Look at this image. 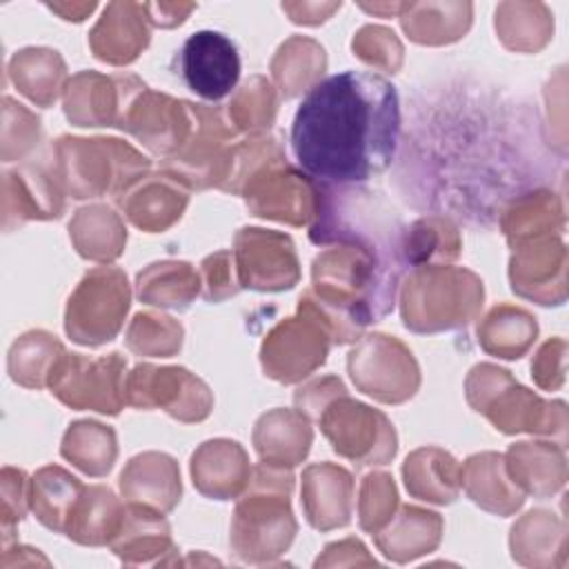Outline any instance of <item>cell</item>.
Returning a JSON list of instances; mask_svg holds the SVG:
<instances>
[{"label": "cell", "instance_id": "1", "mask_svg": "<svg viewBox=\"0 0 569 569\" xmlns=\"http://www.w3.org/2000/svg\"><path fill=\"white\" fill-rule=\"evenodd\" d=\"M398 136L396 87L371 71H340L307 91L289 140L309 178L322 184H353L391 164Z\"/></svg>", "mask_w": 569, "mask_h": 569}, {"label": "cell", "instance_id": "2", "mask_svg": "<svg viewBox=\"0 0 569 569\" xmlns=\"http://www.w3.org/2000/svg\"><path fill=\"white\" fill-rule=\"evenodd\" d=\"M338 378H322L296 393L300 411H309L333 449L358 465H385L396 453V433L389 420L356 400H349Z\"/></svg>", "mask_w": 569, "mask_h": 569}, {"label": "cell", "instance_id": "3", "mask_svg": "<svg viewBox=\"0 0 569 569\" xmlns=\"http://www.w3.org/2000/svg\"><path fill=\"white\" fill-rule=\"evenodd\" d=\"M293 478L284 467L258 465L253 471V485L240 500L233 520V547L242 558H251V551L267 556L280 553L293 538L296 522L289 509V493Z\"/></svg>", "mask_w": 569, "mask_h": 569}, {"label": "cell", "instance_id": "4", "mask_svg": "<svg viewBox=\"0 0 569 569\" xmlns=\"http://www.w3.org/2000/svg\"><path fill=\"white\" fill-rule=\"evenodd\" d=\"M482 305V282L465 269H418L402 291V320L413 331L467 325Z\"/></svg>", "mask_w": 569, "mask_h": 569}, {"label": "cell", "instance_id": "5", "mask_svg": "<svg viewBox=\"0 0 569 569\" xmlns=\"http://www.w3.org/2000/svg\"><path fill=\"white\" fill-rule=\"evenodd\" d=\"M129 309V282L120 269L100 267L71 293L64 329L73 342L98 347L116 338Z\"/></svg>", "mask_w": 569, "mask_h": 569}, {"label": "cell", "instance_id": "6", "mask_svg": "<svg viewBox=\"0 0 569 569\" xmlns=\"http://www.w3.org/2000/svg\"><path fill=\"white\" fill-rule=\"evenodd\" d=\"M331 331L309 293L300 298L298 316L287 318L262 342V367L280 382H296L325 362Z\"/></svg>", "mask_w": 569, "mask_h": 569}, {"label": "cell", "instance_id": "7", "mask_svg": "<svg viewBox=\"0 0 569 569\" xmlns=\"http://www.w3.org/2000/svg\"><path fill=\"white\" fill-rule=\"evenodd\" d=\"M127 362L120 353H109L100 360H89L78 353H62L56 362L49 387L64 405L76 409H96L100 413H118L124 405Z\"/></svg>", "mask_w": 569, "mask_h": 569}, {"label": "cell", "instance_id": "8", "mask_svg": "<svg viewBox=\"0 0 569 569\" xmlns=\"http://www.w3.org/2000/svg\"><path fill=\"white\" fill-rule=\"evenodd\" d=\"M351 380L380 402H402L418 389L420 376L411 353L393 338L371 333L349 353Z\"/></svg>", "mask_w": 569, "mask_h": 569}, {"label": "cell", "instance_id": "9", "mask_svg": "<svg viewBox=\"0 0 569 569\" xmlns=\"http://www.w3.org/2000/svg\"><path fill=\"white\" fill-rule=\"evenodd\" d=\"M124 398L133 407H162L182 422H196L209 416V387L182 367L138 365L127 378Z\"/></svg>", "mask_w": 569, "mask_h": 569}, {"label": "cell", "instance_id": "10", "mask_svg": "<svg viewBox=\"0 0 569 569\" xmlns=\"http://www.w3.org/2000/svg\"><path fill=\"white\" fill-rule=\"evenodd\" d=\"M282 156L267 164V176L262 167H258L249 178L251 184L244 189L247 207L262 218L284 220L291 224H305L313 216H318V191L311 180L282 164Z\"/></svg>", "mask_w": 569, "mask_h": 569}, {"label": "cell", "instance_id": "11", "mask_svg": "<svg viewBox=\"0 0 569 569\" xmlns=\"http://www.w3.org/2000/svg\"><path fill=\"white\" fill-rule=\"evenodd\" d=\"M144 89L133 76L107 78L82 71L67 84L64 113L78 127H120L127 109Z\"/></svg>", "mask_w": 569, "mask_h": 569}, {"label": "cell", "instance_id": "12", "mask_svg": "<svg viewBox=\"0 0 569 569\" xmlns=\"http://www.w3.org/2000/svg\"><path fill=\"white\" fill-rule=\"evenodd\" d=\"M180 73L193 93L204 100H220L231 93L240 78L238 49L220 31H196L180 49Z\"/></svg>", "mask_w": 569, "mask_h": 569}, {"label": "cell", "instance_id": "13", "mask_svg": "<svg viewBox=\"0 0 569 569\" xmlns=\"http://www.w3.org/2000/svg\"><path fill=\"white\" fill-rule=\"evenodd\" d=\"M236 244L240 287L282 291L298 282V260L287 236L264 229H240Z\"/></svg>", "mask_w": 569, "mask_h": 569}, {"label": "cell", "instance_id": "14", "mask_svg": "<svg viewBox=\"0 0 569 569\" xmlns=\"http://www.w3.org/2000/svg\"><path fill=\"white\" fill-rule=\"evenodd\" d=\"M96 58L111 64H127L149 44V27L144 4L111 2L89 33Z\"/></svg>", "mask_w": 569, "mask_h": 569}, {"label": "cell", "instance_id": "15", "mask_svg": "<svg viewBox=\"0 0 569 569\" xmlns=\"http://www.w3.org/2000/svg\"><path fill=\"white\" fill-rule=\"evenodd\" d=\"M351 476L342 467L313 465L302 476V502L307 518L318 529L342 527L349 522Z\"/></svg>", "mask_w": 569, "mask_h": 569}, {"label": "cell", "instance_id": "16", "mask_svg": "<svg viewBox=\"0 0 569 569\" xmlns=\"http://www.w3.org/2000/svg\"><path fill=\"white\" fill-rule=\"evenodd\" d=\"M193 485L211 498H233L249 480L242 447L233 440H209L191 458Z\"/></svg>", "mask_w": 569, "mask_h": 569}, {"label": "cell", "instance_id": "17", "mask_svg": "<svg viewBox=\"0 0 569 569\" xmlns=\"http://www.w3.org/2000/svg\"><path fill=\"white\" fill-rule=\"evenodd\" d=\"M120 487L131 502L169 511L180 500L178 465L167 453L136 456L122 471Z\"/></svg>", "mask_w": 569, "mask_h": 569}, {"label": "cell", "instance_id": "18", "mask_svg": "<svg viewBox=\"0 0 569 569\" xmlns=\"http://www.w3.org/2000/svg\"><path fill=\"white\" fill-rule=\"evenodd\" d=\"M256 451L267 465L293 467L298 465L311 445V427L302 413L289 409H276L264 413L253 431Z\"/></svg>", "mask_w": 569, "mask_h": 569}, {"label": "cell", "instance_id": "19", "mask_svg": "<svg viewBox=\"0 0 569 569\" xmlns=\"http://www.w3.org/2000/svg\"><path fill=\"white\" fill-rule=\"evenodd\" d=\"M187 200V191L176 182V178L156 176L124 193V198H120V207L136 227L144 231H162L182 216Z\"/></svg>", "mask_w": 569, "mask_h": 569}, {"label": "cell", "instance_id": "20", "mask_svg": "<svg viewBox=\"0 0 569 569\" xmlns=\"http://www.w3.org/2000/svg\"><path fill=\"white\" fill-rule=\"evenodd\" d=\"M122 518L124 507L118 502L109 487H84L67 527V536L82 545H104L113 540Z\"/></svg>", "mask_w": 569, "mask_h": 569}, {"label": "cell", "instance_id": "21", "mask_svg": "<svg viewBox=\"0 0 569 569\" xmlns=\"http://www.w3.org/2000/svg\"><path fill=\"white\" fill-rule=\"evenodd\" d=\"M82 491L80 480L64 469L42 467L31 480V507L44 527L67 533Z\"/></svg>", "mask_w": 569, "mask_h": 569}, {"label": "cell", "instance_id": "22", "mask_svg": "<svg viewBox=\"0 0 569 569\" xmlns=\"http://www.w3.org/2000/svg\"><path fill=\"white\" fill-rule=\"evenodd\" d=\"M405 485L407 489L431 502H451L458 493V480H460V467L456 460L440 449H418L413 451L405 467Z\"/></svg>", "mask_w": 569, "mask_h": 569}, {"label": "cell", "instance_id": "23", "mask_svg": "<svg viewBox=\"0 0 569 569\" xmlns=\"http://www.w3.org/2000/svg\"><path fill=\"white\" fill-rule=\"evenodd\" d=\"M402 29L411 40L422 44H442L458 40L471 24L469 2L445 4H405L400 13Z\"/></svg>", "mask_w": 569, "mask_h": 569}, {"label": "cell", "instance_id": "24", "mask_svg": "<svg viewBox=\"0 0 569 569\" xmlns=\"http://www.w3.org/2000/svg\"><path fill=\"white\" fill-rule=\"evenodd\" d=\"M69 231L78 253L91 260H113L122 253L127 242V231L118 216L104 204L80 209L71 220Z\"/></svg>", "mask_w": 569, "mask_h": 569}, {"label": "cell", "instance_id": "25", "mask_svg": "<svg viewBox=\"0 0 569 569\" xmlns=\"http://www.w3.org/2000/svg\"><path fill=\"white\" fill-rule=\"evenodd\" d=\"M11 76L16 87L33 102L47 107L58 98L60 82L64 80V62L51 49H22L11 58Z\"/></svg>", "mask_w": 569, "mask_h": 569}, {"label": "cell", "instance_id": "26", "mask_svg": "<svg viewBox=\"0 0 569 569\" xmlns=\"http://www.w3.org/2000/svg\"><path fill=\"white\" fill-rule=\"evenodd\" d=\"M502 456L480 453L467 460L465 469H460V480L465 482L473 502L485 509L509 513L522 505V493L507 487V478L502 473Z\"/></svg>", "mask_w": 569, "mask_h": 569}, {"label": "cell", "instance_id": "27", "mask_svg": "<svg viewBox=\"0 0 569 569\" xmlns=\"http://www.w3.org/2000/svg\"><path fill=\"white\" fill-rule=\"evenodd\" d=\"M196 293L198 276L187 262H156L138 273V296L149 305L187 309Z\"/></svg>", "mask_w": 569, "mask_h": 569}, {"label": "cell", "instance_id": "28", "mask_svg": "<svg viewBox=\"0 0 569 569\" xmlns=\"http://www.w3.org/2000/svg\"><path fill=\"white\" fill-rule=\"evenodd\" d=\"M325 67V49L316 40L302 36H293L280 44L271 64L273 76L287 98L298 96L311 82L316 84V78L322 76Z\"/></svg>", "mask_w": 569, "mask_h": 569}, {"label": "cell", "instance_id": "29", "mask_svg": "<svg viewBox=\"0 0 569 569\" xmlns=\"http://www.w3.org/2000/svg\"><path fill=\"white\" fill-rule=\"evenodd\" d=\"M62 456L89 476H104L116 460V433L91 420L69 427L62 440Z\"/></svg>", "mask_w": 569, "mask_h": 569}, {"label": "cell", "instance_id": "30", "mask_svg": "<svg viewBox=\"0 0 569 569\" xmlns=\"http://www.w3.org/2000/svg\"><path fill=\"white\" fill-rule=\"evenodd\" d=\"M538 333L536 320L513 307H496L478 327L482 347L500 358H520Z\"/></svg>", "mask_w": 569, "mask_h": 569}, {"label": "cell", "instance_id": "31", "mask_svg": "<svg viewBox=\"0 0 569 569\" xmlns=\"http://www.w3.org/2000/svg\"><path fill=\"white\" fill-rule=\"evenodd\" d=\"M64 353L56 336L47 331H29L18 338L9 351V373L24 387H42Z\"/></svg>", "mask_w": 569, "mask_h": 569}, {"label": "cell", "instance_id": "32", "mask_svg": "<svg viewBox=\"0 0 569 569\" xmlns=\"http://www.w3.org/2000/svg\"><path fill=\"white\" fill-rule=\"evenodd\" d=\"M540 4H513L505 2L496 9V29L500 40L509 49H520V51H536L540 49L553 29L549 11L542 13L540 18L536 11Z\"/></svg>", "mask_w": 569, "mask_h": 569}, {"label": "cell", "instance_id": "33", "mask_svg": "<svg viewBox=\"0 0 569 569\" xmlns=\"http://www.w3.org/2000/svg\"><path fill=\"white\" fill-rule=\"evenodd\" d=\"M127 345L136 353L171 356L182 345V327L167 316L138 313L129 327Z\"/></svg>", "mask_w": 569, "mask_h": 569}, {"label": "cell", "instance_id": "34", "mask_svg": "<svg viewBox=\"0 0 569 569\" xmlns=\"http://www.w3.org/2000/svg\"><path fill=\"white\" fill-rule=\"evenodd\" d=\"M233 102L236 104H229V113L233 116L240 129L258 131L273 122L276 96L264 78L253 76L251 80H247L240 93L233 98Z\"/></svg>", "mask_w": 569, "mask_h": 569}, {"label": "cell", "instance_id": "35", "mask_svg": "<svg viewBox=\"0 0 569 569\" xmlns=\"http://www.w3.org/2000/svg\"><path fill=\"white\" fill-rule=\"evenodd\" d=\"M449 240H453V231H447V222L418 220L411 227V231H407L402 238L405 260L420 264L433 256L453 258V253H458V249L449 247Z\"/></svg>", "mask_w": 569, "mask_h": 569}, {"label": "cell", "instance_id": "36", "mask_svg": "<svg viewBox=\"0 0 569 569\" xmlns=\"http://www.w3.org/2000/svg\"><path fill=\"white\" fill-rule=\"evenodd\" d=\"M351 47L360 60H365L373 67H382L391 73L400 67L402 47H400L396 33L385 27H362L358 31V36L353 38Z\"/></svg>", "mask_w": 569, "mask_h": 569}, {"label": "cell", "instance_id": "37", "mask_svg": "<svg viewBox=\"0 0 569 569\" xmlns=\"http://www.w3.org/2000/svg\"><path fill=\"white\" fill-rule=\"evenodd\" d=\"M396 487L387 473H371L362 482L360 525L367 531H376L396 507Z\"/></svg>", "mask_w": 569, "mask_h": 569}, {"label": "cell", "instance_id": "38", "mask_svg": "<svg viewBox=\"0 0 569 569\" xmlns=\"http://www.w3.org/2000/svg\"><path fill=\"white\" fill-rule=\"evenodd\" d=\"M31 502V480H27L24 471L4 467L2 469V511L4 525L20 520L27 513V505Z\"/></svg>", "mask_w": 569, "mask_h": 569}, {"label": "cell", "instance_id": "39", "mask_svg": "<svg viewBox=\"0 0 569 569\" xmlns=\"http://www.w3.org/2000/svg\"><path fill=\"white\" fill-rule=\"evenodd\" d=\"M231 253L229 251H220L216 256H209L204 262H202V271H204V278H207V300H222L227 296H233L238 289L231 287Z\"/></svg>", "mask_w": 569, "mask_h": 569}, {"label": "cell", "instance_id": "40", "mask_svg": "<svg viewBox=\"0 0 569 569\" xmlns=\"http://www.w3.org/2000/svg\"><path fill=\"white\" fill-rule=\"evenodd\" d=\"M336 9H340V2H331V4H318V2H298V4H282V11H287L291 16L293 22H302V24H318L322 20H327Z\"/></svg>", "mask_w": 569, "mask_h": 569}, {"label": "cell", "instance_id": "41", "mask_svg": "<svg viewBox=\"0 0 569 569\" xmlns=\"http://www.w3.org/2000/svg\"><path fill=\"white\" fill-rule=\"evenodd\" d=\"M193 9L196 4H144L147 20L156 27H176Z\"/></svg>", "mask_w": 569, "mask_h": 569}, {"label": "cell", "instance_id": "42", "mask_svg": "<svg viewBox=\"0 0 569 569\" xmlns=\"http://www.w3.org/2000/svg\"><path fill=\"white\" fill-rule=\"evenodd\" d=\"M49 9L51 11H56V13H60L64 20H76V22H80V20H84V16L87 13H91L93 9H96V2H89V4H49Z\"/></svg>", "mask_w": 569, "mask_h": 569}]
</instances>
